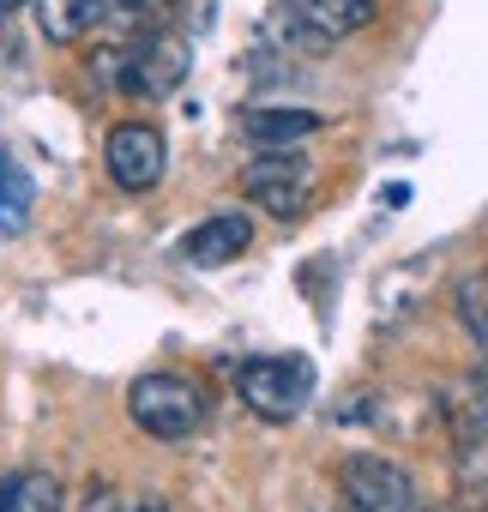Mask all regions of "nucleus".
<instances>
[{
	"instance_id": "nucleus-3",
	"label": "nucleus",
	"mask_w": 488,
	"mask_h": 512,
	"mask_svg": "<svg viewBox=\"0 0 488 512\" xmlns=\"http://www.w3.org/2000/svg\"><path fill=\"white\" fill-rule=\"evenodd\" d=\"M241 193H248L266 217L290 223L314 199V163L296 157V151H254L248 163H241Z\"/></svg>"
},
{
	"instance_id": "nucleus-15",
	"label": "nucleus",
	"mask_w": 488,
	"mask_h": 512,
	"mask_svg": "<svg viewBox=\"0 0 488 512\" xmlns=\"http://www.w3.org/2000/svg\"><path fill=\"white\" fill-rule=\"evenodd\" d=\"M79 512H127V506H121V494H115L109 482H97V488L85 494V506H79Z\"/></svg>"
},
{
	"instance_id": "nucleus-2",
	"label": "nucleus",
	"mask_w": 488,
	"mask_h": 512,
	"mask_svg": "<svg viewBox=\"0 0 488 512\" xmlns=\"http://www.w3.org/2000/svg\"><path fill=\"white\" fill-rule=\"evenodd\" d=\"M235 392L260 422H296L314 398V368L308 356H248L235 368Z\"/></svg>"
},
{
	"instance_id": "nucleus-10",
	"label": "nucleus",
	"mask_w": 488,
	"mask_h": 512,
	"mask_svg": "<svg viewBox=\"0 0 488 512\" xmlns=\"http://www.w3.org/2000/svg\"><path fill=\"white\" fill-rule=\"evenodd\" d=\"M103 31L109 43H151L175 31V0H103Z\"/></svg>"
},
{
	"instance_id": "nucleus-13",
	"label": "nucleus",
	"mask_w": 488,
	"mask_h": 512,
	"mask_svg": "<svg viewBox=\"0 0 488 512\" xmlns=\"http://www.w3.org/2000/svg\"><path fill=\"white\" fill-rule=\"evenodd\" d=\"M31 223V175L19 163H0V235H19Z\"/></svg>"
},
{
	"instance_id": "nucleus-11",
	"label": "nucleus",
	"mask_w": 488,
	"mask_h": 512,
	"mask_svg": "<svg viewBox=\"0 0 488 512\" xmlns=\"http://www.w3.org/2000/svg\"><path fill=\"white\" fill-rule=\"evenodd\" d=\"M0 512H67V482L43 464L31 470H13L0 482Z\"/></svg>"
},
{
	"instance_id": "nucleus-12",
	"label": "nucleus",
	"mask_w": 488,
	"mask_h": 512,
	"mask_svg": "<svg viewBox=\"0 0 488 512\" xmlns=\"http://www.w3.org/2000/svg\"><path fill=\"white\" fill-rule=\"evenodd\" d=\"M37 25L49 43H85L103 25V0H37Z\"/></svg>"
},
{
	"instance_id": "nucleus-4",
	"label": "nucleus",
	"mask_w": 488,
	"mask_h": 512,
	"mask_svg": "<svg viewBox=\"0 0 488 512\" xmlns=\"http://www.w3.org/2000/svg\"><path fill=\"white\" fill-rule=\"evenodd\" d=\"M103 169L121 193H151L169 175V139L151 121H121L103 139Z\"/></svg>"
},
{
	"instance_id": "nucleus-14",
	"label": "nucleus",
	"mask_w": 488,
	"mask_h": 512,
	"mask_svg": "<svg viewBox=\"0 0 488 512\" xmlns=\"http://www.w3.org/2000/svg\"><path fill=\"white\" fill-rule=\"evenodd\" d=\"M458 320H464V332L476 338V350L488 356V272H470V278L458 284Z\"/></svg>"
},
{
	"instance_id": "nucleus-7",
	"label": "nucleus",
	"mask_w": 488,
	"mask_h": 512,
	"mask_svg": "<svg viewBox=\"0 0 488 512\" xmlns=\"http://www.w3.org/2000/svg\"><path fill=\"white\" fill-rule=\"evenodd\" d=\"M254 247V217L248 211H211L205 223H193L187 235H181V253L193 266H229V260H241V253Z\"/></svg>"
},
{
	"instance_id": "nucleus-9",
	"label": "nucleus",
	"mask_w": 488,
	"mask_h": 512,
	"mask_svg": "<svg viewBox=\"0 0 488 512\" xmlns=\"http://www.w3.org/2000/svg\"><path fill=\"white\" fill-rule=\"evenodd\" d=\"M320 127H326V115H314V109H248L241 115V133H248V145H260V151H296Z\"/></svg>"
},
{
	"instance_id": "nucleus-8",
	"label": "nucleus",
	"mask_w": 488,
	"mask_h": 512,
	"mask_svg": "<svg viewBox=\"0 0 488 512\" xmlns=\"http://www.w3.org/2000/svg\"><path fill=\"white\" fill-rule=\"evenodd\" d=\"M296 31H308L314 43H344L374 19V0H284Z\"/></svg>"
},
{
	"instance_id": "nucleus-1",
	"label": "nucleus",
	"mask_w": 488,
	"mask_h": 512,
	"mask_svg": "<svg viewBox=\"0 0 488 512\" xmlns=\"http://www.w3.org/2000/svg\"><path fill=\"white\" fill-rule=\"evenodd\" d=\"M127 416H133V428L151 434V440H187V434L205 428L211 398H205L187 374H139V380L127 386Z\"/></svg>"
},
{
	"instance_id": "nucleus-6",
	"label": "nucleus",
	"mask_w": 488,
	"mask_h": 512,
	"mask_svg": "<svg viewBox=\"0 0 488 512\" xmlns=\"http://www.w3.org/2000/svg\"><path fill=\"white\" fill-rule=\"evenodd\" d=\"M187 67H193V55H187V43H181L175 31H163V37H151V43H127L121 91H133V97H151V103H163V97H175V91H181Z\"/></svg>"
},
{
	"instance_id": "nucleus-5",
	"label": "nucleus",
	"mask_w": 488,
	"mask_h": 512,
	"mask_svg": "<svg viewBox=\"0 0 488 512\" xmlns=\"http://www.w3.org/2000/svg\"><path fill=\"white\" fill-rule=\"evenodd\" d=\"M338 500H344V512H422L416 482L404 476V464L368 458V452L344 458V470H338Z\"/></svg>"
},
{
	"instance_id": "nucleus-17",
	"label": "nucleus",
	"mask_w": 488,
	"mask_h": 512,
	"mask_svg": "<svg viewBox=\"0 0 488 512\" xmlns=\"http://www.w3.org/2000/svg\"><path fill=\"white\" fill-rule=\"evenodd\" d=\"M25 7V0H0V13H19Z\"/></svg>"
},
{
	"instance_id": "nucleus-16",
	"label": "nucleus",
	"mask_w": 488,
	"mask_h": 512,
	"mask_svg": "<svg viewBox=\"0 0 488 512\" xmlns=\"http://www.w3.org/2000/svg\"><path fill=\"white\" fill-rule=\"evenodd\" d=\"M133 512H169V506H163V500H145V506H133Z\"/></svg>"
},
{
	"instance_id": "nucleus-18",
	"label": "nucleus",
	"mask_w": 488,
	"mask_h": 512,
	"mask_svg": "<svg viewBox=\"0 0 488 512\" xmlns=\"http://www.w3.org/2000/svg\"><path fill=\"white\" fill-rule=\"evenodd\" d=\"M0 163H7V157H0Z\"/></svg>"
}]
</instances>
